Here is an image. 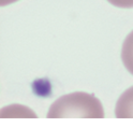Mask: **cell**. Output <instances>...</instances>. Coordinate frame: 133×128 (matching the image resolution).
<instances>
[{
  "mask_svg": "<svg viewBox=\"0 0 133 128\" xmlns=\"http://www.w3.org/2000/svg\"><path fill=\"white\" fill-rule=\"evenodd\" d=\"M48 118H103L104 110L99 99L77 92L57 99L49 108Z\"/></svg>",
  "mask_w": 133,
  "mask_h": 128,
  "instance_id": "obj_1",
  "label": "cell"
},
{
  "mask_svg": "<svg viewBox=\"0 0 133 128\" xmlns=\"http://www.w3.org/2000/svg\"><path fill=\"white\" fill-rule=\"evenodd\" d=\"M121 60L126 69L133 75V30L123 41L121 50Z\"/></svg>",
  "mask_w": 133,
  "mask_h": 128,
  "instance_id": "obj_3",
  "label": "cell"
},
{
  "mask_svg": "<svg viewBox=\"0 0 133 128\" xmlns=\"http://www.w3.org/2000/svg\"><path fill=\"white\" fill-rule=\"evenodd\" d=\"M115 116L117 118H133V86L119 97L115 108Z\"/></svg>",
  "mask_w": 133,
  "mask_h": 128,
  "instance_id": "obj_2",
  "label": "cell"
},
{
  "mask_svg": "<svg viewBox=\"0 0 133 128\" xmlns=\"http://www.w3.org/2000/svg\"><path fill=\"white\" fill-rule=\"evenodd\" d=\"M17 0H1V5H6V4H10V3H13Z\"/></svg>",
  "mask_w": 133,
  "mask_h": 128,
  "instance_id": "obj_5",
  "label": "cell"
},
{
  "mask_svg": "<svg viewBox=\"0 0 133 128\" xmlns=\"http://www.w3.org/2000/svg\"><path fill=\"white\" fill-rule=\"evenodd\" d=\"M111 4L122 8V9H131L133 8V0H107Z\"/></svg>",
  "mask_w": 133,
  "mask_h": 128,
  "instance_id": "obj_4",
  "label": "cell"
}]
</instances>
